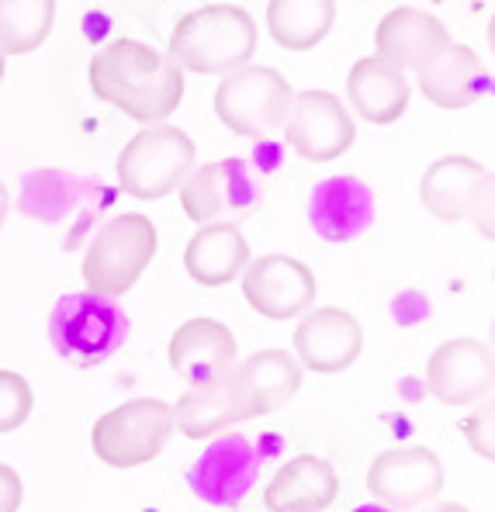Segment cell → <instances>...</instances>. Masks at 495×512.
Masks as SVG:
<instances>
[{
    "mask_svg": "<svg viewBox=\"0 0 495 512\" xmlns=\"http://www.w3.org/2000/svg\"><path fill=\"white\" fill-rule=\"evenodd\" d=\"M94 97L115 104L132 122L167 125L184 101V70L163 49L139 39L108 42L87 66Z\"/></svg>",
    "mask_w": 495,
    "mask_h": 512,
    "instance_id": "obj_1",
    "label": "cell"
},
{
    "mask_svg": "<svg viewBox=\"0 0 495 512\" xmlns=\"http://www.w3.org/2000/svg\"><path fill=\"white\" fill-rule=\"evenodd\" d=\"M257 52V21L246 7L236 4H208L187 11L170 32V52L180 70L201 73H236L250 66Z\"/></svg>",
    "mask_w": 495,
    "mask_h": 512,
    "instance_id": "obj_2",
    "label": "cell"
},
{
    "mask_svg": "<svg viewBox=\"0 0 495 512\" xmlns=\"http://www.w3.org/2000/svg\"><path fill=\"white\" fill-rule=\"evenodd\" d=\"M156 225L139 212H122L97 229L84 253V284L97 298H122L135 288L146 267L156 256Z\"/></svg>",
    "mask_w": 495,
    "mask_h": 512,
    "instance_id": "obj_3",
    "label": "cell"
},
{
    "mask_svg": "<svg viewBox=\"0 0 495 512\" xmlns=\"http://www.w3.org/2000/svg\"><path fill=\"white\" fill-rule=\"evenodd\" d=\"M125 336H129V315L111 298L77 291V295H63L52 308V350L73 367H97L111 360L122 350Z\"/></svg>",
    "mask_w": 495,
    "mask_h": 512,
    "instance_id": "obj_4",
    "label": "cell"
},
{
    "mask_svg": "<svg viewBox=\"0 0 495 512\" xmlns=\"http://www.w3.org/2000/svg\"><path fill=\"white\" fill-rule=\"evenodd\" d=\"M194 170V142L177 125H153L135 132L118 153V187L129 198L160 201L174 194Z\"/></svg>",
    "mask_w": 495,
    "mask_h": 512,
    "instance_id": "obj_5",
    "label": "cell"
},
{
    "mask_svg": "<svg viewBox=\"0 0 495 512\" xmlns=\"http://www.w3.org/2000/svg\"><path fill=\"white\" fill-rule=\"evenodd\" d=\"M174 412L163 398H129L90 429V447L108 468H142L167 450Z\"/></svg>",
    "mask_w": 495,
    "mask_h": 512,
    "instance_id": "obj_6",
    "label": "cell"
},
{
    "mask_svg": "<svg viewBox=\"0 0 495 512\" xmlns=\"http://www.w3.org/2000/svg\"><path fill=\"white\" fill-rule=\"evenodd\" d=\"M295 90L274 66H243L215 87V115L232 135L267 139L288 122Z\"/></svg>",
    "mask_w": 495,
    "mask_h": 512,
    "instance_id": "obj_7",
    "label": "cell"
},
{
    "mask_svg": "<svg viewBox=\"0 0 495 512\" xmlns=\"http://www.w3.org/2000/svg\"><path fill=\"white\" fill-rule=\"evenodd\" d=\"M260 201L264 194L246 160L205 163L194 167L180 184V208L198 225L236 222V215H250Z\"/></svg>",
    "mask_w": 495,
    "mask_h": 512,
    "instance_id": "obj_8",
    "label": "cell"
},
{
    "mask_svg": "<svg viewBox=\"0 0 495 512\" xmlns=\"http://www.w3.org/2000/svg\"><path fill=\"white\" fill-rule=\"evenodd\" d=\"M284 128L288 146L309 163L340 160L357 139L354 115L333 90H298Z\"/></svg>",
    "mask_w": 495,
    "mask_h": 512,
    "instance_id": "obj_9",
    "label": "cell"
},
{
    "mask_svg": "<svg viewBox=\"0 0 495 512\" xmlns=\"http://www.w3.org/2000/svg\"><path fill=\"white\" fill-rule=\"evenodd\" d=\"M367 492L385 509H419L444 492V464L430 447L381 450L367 468Z\"/></svg>",
    "mask_w": 495,
    "mask_h": 512,
    "instance_id": "obj_10",
    "label": "cell"
},
{
    "mask_svg": "<svg viewBox=\"0 0 495 512\" xmlns=\"http://www.w3.org/2000/svg\"><path fill=\"white\" fill-rule=\"evenodd\" d=\"M225 378H229V395L239 423H246V419H260L284 409L302 388L305 371L295 360V353L260 350L246 360H236V367Z\"/></svg>",
    "mask_w": 495,
    "mask_h": 512,
    "instance_id": "obj_11",
    "label": "cell"
},
{
    "mask_svg": "<svg viewBox=\"0 0 495 512\" xmlns=\"http://www.w3.org/2000/svg\"><path fill=\"white\" fill-rule=\"evenodd\" d=\"M315 274L302 260L284 253H264L246 263L243 270V298L264 319L288 322L305 315L315 305Z\"/></svg>",
    "mask_w": 495,
    "mask_h": 512,
    "instance_id": "obj_12",
    "label": "cell"
},
{
    "mask_svg": "<svg viewBox=\"0 0 495 512\" xmlns=\"http://www.w3.org/2000/svg\"><path fill=\"white\" fill-rule=\"evenodd\" d=\"M260 478V454L243 433H225L191 464V492L215 509H236Z\"/></svg>",
    "mask_w": 495,
    "mask_h": 512,
    "instance_id": "obj_13",
    "label": "cell"
},
{
    "mask_svg": "<svg viewBox=\"0 0 495 512\" xmlns=\"http://www.w3.org/2000/svg\"><path fill=\"white\" fill-rule=\"evenodd\" d=\"M495 381V360L489 343L471 340H447L430 353L426 364V384L430 395L444 405H471L489 398Z\"/></svg>",
    "mask_w": 495,
    "mask_h": 512,
    "instance_id": "obj_14",
    "label": "cell"
},
{
    "mask_svg": "<svg viewBox=\"0 0 495 512\" xmlns=\"http://www.w3.org/2000/svg\"><path fill=\"white\" fill-rule=\"evenodd\" d=\"M364 350V329L343 308H309L295 329V360L302 371L343 374Z\"/></svg>",
    "mask_w": 495,
    "mask_h": 512,
    "instance_id": "obj_15",
    "label": "cell"
},
{
    "mask_svg": "<svg viewBox=\"0 0 495 512\" xmlns=\"http://www.w3.org/2000/svg\"><path fill=\"white\" fill-rule=\"evenodd\" d=\"M454 42L444 21L433 18L423 7H395L374 28V56L392 63L395 70H426L447 45Z\"/></svg>",
    "mask_w": 495,
    "mask_h": 512,
    "instance_id": "obj_16",
    "label": "cell"
},
{
    "mask_svg": "<svg viewBox=\"0 0 495 512\" xmlns=\"http://www.w3.org/2000/svg\"><path fill=\"white\" fill-rule=\"evenodd\" d=\"M167 357L177 378H184L194 388V384L225 378L236 367L239 346L225 322L198 315V319H187L184 326H177V333L170 336Z\"/></svg>",
    "mask_w": 495,
    "mask_h": 512,
    "instance_id": "obj_17",
    "label": "cell"
},
{
    "mask_svg": "<svg viewBox=\"0 0 495 512\" xmlns=\"http://www.w3.org/2000/svg\"><path fill=\"white\" fill-rule=\"evenodd\" d=\"M309 222L326 243H350L374 222V191L357 177L319 180L309 194Z\"/></svg>",
    "mask_w": 495,
    "mask_h": 512,
    "instance_id": "obj_18",
    "label": "cell"
},
{
    "mask_svg": "<svg viewBox=\"0 0 495 512\" xmlns=\"http://www.w3.org/2000/svg\"><path fill=\"white\" fill-rule=\"evenodd\" d=\"M416 87L423 90V97L430 104L444 111H461L468 104H475L478 97L489 94L492 73L489 63L478 56L468 45L450 42L426 70L416 73Z\"/></svg>",
    "mask_w": 495,
    "mask_h": 512,
    "instance_id": "obj_19",
    "label": "cell"
},
{
    "mask_svg": "<svg viewBox=\"0 0 495 512\" xmlns=\"http://www.w3.org/2000/svg\"><path fill=\"white\" fill-rule=\"evenodd\" d=\"M340 495V478L329 461L315 454H298L270 478L264 506L270 512H326Z\"/></svg>",
    "mask_w": 495,
    "mask_h": 512,
    "instance_id": "obj_20",
    "label": "cell"
},
{
    "mask_svg": "<svg viewBox=\"0 0 495 512\" xmlns=\"http://www.w3.org/2000/svg\"><path fill=\"white\" fill-rule=\"evenodd\" d=\"M250 263V243L236 222L201 225L184 250V270L201 288H222L236 281Z\"/></svg>",
    "mask_w": 495,
    "mask_h": 512,
    "instance_id": "obj_21",
    "label": "cell"
},
{
    "mask_svg": "<svg viewBox=\"0 0 495 512\" xmlns=\"http://www.w3.org/2000/svg\"><path fill=\"white\" fill-rule=\"evenodd\" d=\"M412 84L402 70L378 56H364L350 66L347 73V97L354 111L371 125H392L399 122L409 108Z\"/></svg>",
    "mask_w": 495,
    "mask_h": 512,
    "instance_id": "obj_22",
    "label": "cell"
},
{
    "mask_svg": "<svg viewBox=\"0 0 495 512\" xmlns=\"http://www.w3.org/2000/svg\"><path fill=\"white\" fill-rule=\"evenodd\" d=\"M485 177H489V167H482L471 156H444L426 167L423 180H419V201L433 218L454 225L468 218L471 198Z\"/></svg>",
    "mask_w": 495,
    "mask_h": 512,
    "instance_id": "obj_23",
    "label": "cell"
},
{
    "mask_svg": "<svg viewBox=\"0 0 495 512\" xmlns=\"http://www.w3.org/2000/svg\"><path fill=\"white\" fill-rule=\"evenodd\" d=\"M336 25L333 0H274L267 7V32L281 49L309 52Z\"/></svg>",
    "mask_w": 495,
    "mask_h": 512,
    "instance_id": "obj_24",
    "label": "cell"
},
{
    "mask_svg": "<svg viewBox=\"0 0 495 512\" xmlns=\"http://www.w3.org/2000/svg\"><path fill=\"white\" fill-rule=\"evenodd\" d=\"M170 412H174V429H180L187 440H208L239 423L229 395V378L194 384L177 398V405H170Z\"/></svg>",
    "mask_w": 495,
    "mask_h": 512,
    "instance_id": "obj_25",
    "label": "cell"
},
{
    "mask_svg": "<svg viewBox=\"0 0 495 512\" xmlns=\"http://www.w3.org/2000/svg\"><path fill=\"white\" fill-rule=\"evenodd\" d=\"M52 21H56V4L39 0V4H7L0 0V52L4 56H25L39 49L49 39Z\"/></svg>",
    "mask_w": 495,
    "mask_h": 512,
    "instance_id": "obj_26",
    "label": "cell"
},
{
    "mask_svg": "<svg viewBox=\"0 0 495 512\" xmlns=\"http://www.w3.org/2000/svg\"><path fill=\"white\" fill-rule=\"evenodd\" d=\"M35 395L32 384L21 378L18 371H4L0 367V433H14L32 419Z\"/></svg>",
    "mask_w": 495,
    "mask_h": 512,
    "instance_id": "obj_27",
    "label": "cell"
},
{
    "mask_svg": "<svg viewBox=\"0 0 495 512\" xmlns=\"http://www.w3.org/2000/svg\"><path fill=\"white\" fill-rule=\"evenodd\" d=\"M492 419H495V405L485 402L475 416H468L461 423V433L468 436L471 450H475L482 461H495V423Z\"/></svg>",
    "mask_w": 495,
    "mask_h": 512,
    "instance_id": "obj_28",
    "label": "cell"
},
{
    "mask_svg": "<svg viewBox=\"0 0 495 512\" xmlns=\"http://www.w3.org/2000/svg\"><path fill=\"white\" fill-rule=\"evenodd\" d=\"M492 198H495V177L489 170V177L478 184L475 198H471V208H468V218L478 225V232H482V239H492L495 229H492Z\"/></svg>",
    "mask_w": 495,
    "mask_h": 512,
    "instance_id": "obj_29",
    "label": "cell"
},
{
    "mask_svg": "<svg viewBox=\"0 0 495 512\" xmlns=\"http://www.w3.org/2000/svg\"><path fill=\"white\" fill-rule=\"evenodd\" d=\"M21 474L11 468V464H0V512H18L21 506Z\"/></svg>",
    "mask_w": 495,
    "mask_h": 512,
    "instance_id": "obj_30",
    "label": "cell"
},
{
    "mask_svg": "<svg viewBox=\"0 0 495 512\" xmlns=\"http://www.w3.org/2000/svg\"><path fill=\"white\" fill-rule=\"evenodd\" d=\"M423 512H471V509L457 506V502H433V506H426Z\"/></svg>",
    "mask_w": 495,
    "mask_h": 512,
    "instance_id": "obj_31",
    "label": "cell"
},
{
    "mask_svg": "<svg viewBox=\"0 0 495 512\" xmlns=\"http://www.w3.org/2000/svg\"><path fill=\"white\" fill-rule=\"evenodd\" d=\"M7 205H11V201H7V187L0 184V225L7 222Z\"/></svg>",
    "mask_w": 495,
    "mask_h": 512,
    "instance_id": "obj_32",
    "label": "cell"
},
{
    "mask_svg": "<svg viewBox=\"0 0 495 512\" xmlns=\"http://www.w3.org/2000/svg\"><path fill=\"white\" fill-rule=\"evenodd\" d=\"M354 512H392V509H385V506H378V502H367V506H360Z\"/></svg>",
    "mask_w": 495,
    "mask_h": 512,
    "instance_id": "obj_33",
    "label": "cell"
},
{
    "mask_svg": "<svg viewBox=\"0 0 495 512\" xmlns=\"http://www.w3.org/2000/svg\"><path fill=\"white\" fill-rule=\"evenodd\" d=\"M4 66H7V59H4V52H0V80H4Z\"/></svg>",
    "mask_w": 495,
    "mask_h": 512,
    "instance_id": "obj_34",
    "label": "cell"
}]
</instances>
